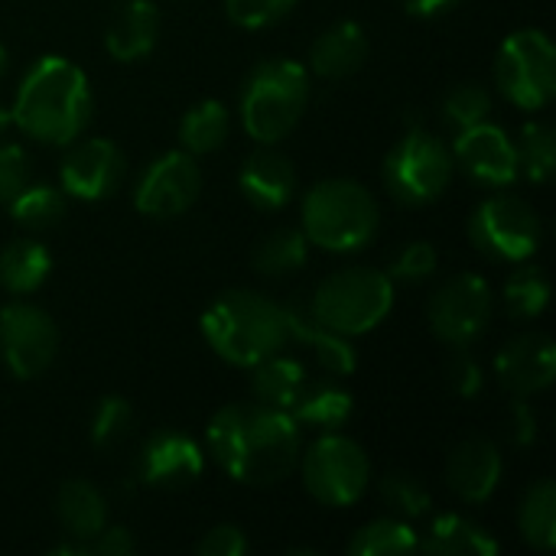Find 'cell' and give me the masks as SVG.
<instances>
[{
	"label": "cell",
	"mask_w": 556,
	"mask_h": 556,
	"mask_svg": "<svg viewBox=\"0 0 556 556\" xmlns=\"http://www.w3.org/2000/svg\"><path fill=\"white\" fill-rule=\"evenodd\" d=\"M215 463L241 485H277L300 463V427L267 404H228L205 430Z\"/></svg>",
	"instance_id": "6da1fadb"
},
{
	"label": "cell",
	"mask_w": 556,
	"mask_h": 556,
	"mask_svg": "<svg viewBox=\"0 0 556 556\" xmlns=\"http://www.w3.org/2000/svg\"><path fill=\"white\" fill-rule=\"evenodd\" d=\"M10 114L33 140L72 143L91 121V88L85 72L62 55L39 59L20 81Z\"/></svg>",
	"instance_id": "7a4b0ae2"
},
{
	"label": "cell",
	"mask_w": 556,
	"mask_h": 556,
	"mask_svg": "<svg viewBox=\"0 0 556 556\" xmlns=\"http://www.w3.org/2000/svg\"><path fill=\"white\" fill-rule=\"evenodd\" d=\"M202 336L218 358L238 368H254L290 342L283 306L251 290L222 293L202 313Z\"/></svg>",
	"instance_id": "3957f363"
},
{
	"label": "cell",
	"mask_w": 556,
	"mask_h": 556,
	"mask_svg": "<svg viewBox=\"0 0 556 556\" xmlns=\"http://www.w3.org/2000/svg\"><path fill=\"white\" fill-rule=\"evenodd\" d=\"M309 104V72L290 59L261 62L241 91V124L251 140L274 147L303 117Z\"/></svg>",
	"instance_id": "277c9868"
},
{
	"label": "cell",
	"mask_w": 556,
	"mask_h": 556,
	"mask_svg": "<svg viewBox=\"0 0 556 556\" xmlns=\"http://www.w3.org/2000/svg\"><path fill=\"white\" fill-rule=\"evenodd\" d=\"M300 231L326 251H358L378 231V202L355 179H323L303 199Z\"/></svg>",
	"instance_id": "5b68a950"
},
{
	"label": "cell",
	"mask_w": 556,
	"mask_h": 556,
	"mask_svg": "<svg viewBox=\"0 0 556 556\" xmlns=\"http://www.w3.org/2000/svg\"><path fill=\"white\" fill-rule=\"evenodd\" d=\"M394 280L371 267H349L326 277L309 303L313 316L339 336H365L388 319Z\"/></svg>",
	"instance_id": "8992f818"
},
{
	"label": "cell",
	"mask_w": 556,
	"mask_h": 556,
	"mask_svg": "<svg viewBox=\"0 0 556 556\" xmlns=\"http://www.w3.org/2000/svg\"><path fill=\"white\" fill-rule=\"evenodd\" d=\"M495 81L502 94L525 108L541 111L556 91V49L544 29L511 33L495 59Z\"/></svg>",
	"instance_id": "52a82bcc"
},
{
	"label": "cell",
	"mask_w": 556,
	"mask_h": 556,
	"mask_svg": "<svg viewBox=\"0 0 556 556\" xmlns=\"http://www.w3.org/2000/svg\"><path fill=\"white\" fill-rule=\"evenodd\" d=\"M450 179H453L450 147L420 127L407 130L384 156V182L394 192V199L407 205H427L440 199Z\"/></svg>",
	"instance_id": "ba28073f"
},
{
	"label": "cell",
	"mask_w": 556,
	"mask_h": 556,
	"mask_svg": "<svg viewBox=\"0 0 556 556\" xmlns=\"http://www.w3.org/2000/svg\"><path fill=\"white\" fill-rule=\"evenodd\" d=\"M303 482L309 495L329 508L355 505L368 492V482H371L368 453L355 440L342 433H329L306 450Z\"/></svg>",
	"instance_id": "9c48e42d"
},
{
	"label": "cell",
	"mask_w": 556,
	"mask_h": 556,
	"mask_svg": "<svg viewBox=\"0 0 556 556\" xmlns=\"http://www.w3.org/2000/svg\"><path fill=\"white\" fill-rule=\"evenodd\" d=\"M541 235L544 231L538 212L518 195H492L469 218L472 244L495 261L521 264L534 257L541 248Z\"/></svg>",
	"instance_id": "30bf717a"
},
{
	"label": "cell",
	"mask_w": 556,
	"mask_h": 556,
	"mask_svg": "<svg viewBox=\"0 0 556 556\" xmlns=\"http://www.w3.org/2000/svg\"><path fill=\"white\" fill-rule=\"evenodd\" d=\"M492 287L479 274H456L446 280L427 306L430 329L453 349H469L492 319Z\"/></svg>",
	"instance_id": "8fae6325"
},
{
	"label": "cell",
	"mask_w": 556,
	"mask_h": 556,
	"mask_svg": "<svg viewBox=\"0 0 556 556\" xmlns=\"http://www.w3.org/2000/svg\"><path fill=\"white\" fill-rule=\"evenodd\" d=\"M59 349V329L52 316L33 303H10L0 309V352L7 368L20 378H39Z\"/></svg>",
	"instance_id": "7c38bea8"
},
{
	"label": "cell",
	"mask_w": 556,
	"mask_h": 556,
	"mask_svg": "<svg viewBox=\"0 0 556 556\" xmlns=\"http://www.w3.org/2000/svg\"><path fill=\"white\" fill-rule=\"evenodd\" d=\"M199 189H202V176L192 153L173 150L156 156L143 169L134 189V205L150 218H173L195 202Z\"/></svg>",
	"instance_id": "4fadbf2b"
},
{
	"label": "cell",
	"mask_w": 556,
	"mask_h": 556,
	"mask_svg": "<svg viewBox=\"0 0 556 556\" xmlns=\"http://www.w3.org/2000/svg\"><path fill=\"white\" fill-rule=\"evenodd\" d=\"M453 163L482 186H511L518 179V147L515 140L489 121L463 127L453 143Z\"/></svg>",
	"instance_id": "5bb4252c"
},
{
	"label": "cell",
	"mask_w": 556,
	"mask_h": 556,
	"mask_svg": "<svg viewBox=\"0 0 556 556\" xmlns=\"http://www.w3.org/2000/svg\"><path fill=\"white\" fill-rule=\"evenodd\" d=\"M205 469V456L199 443L179 430H160L153 433L137 459V472L143 485L153 489H182L192 485Z\"/></svg>",
	"instance_id": "9a60e30c"
},
{
	"label": "cell",
	"mask_w": 556,
	"mask_h": 556,
	"mask_svg": "<svg viewBox=\"0 0 556 556\" xmlns=\"http://www.w3.org/2000/svg\"><path fill=\"white\" fill-rule=\"evenodd\" d=\"M62 189L75 199L98 202L111 195L124 176V156L111 140H81L78 147L68 150L62 160Z\"/></svg>",
	"instance_id": "2e32d148"
},
{
	"label": "cell",
	"mask_w": 556,
	"mask_h": 556,
	"mask_svg": "<svg viewBox=\"0 0 556 556\" xmlns=\"http://www.w3.org/2000/svg\"><path fill=\"white\" fill-rule=\"evenodd\" d=\"M495 375L502 388L511 391L515 397H531L547 391L556 378L554 342L541 332L511 339L495 358Z\"/></svg>",
	"instance_id": "e0dca14e"
},
{
	"label": "cell",
	"mask_w": 556,
	"mask_h": 556,
	"mask_svg": "<svg viewBox=\"0 0 556 556\" xmlns=\"http://www.w3.org/2000/svg\"><path fill=\"white\" fill-rule=\"evenodd\" d=\"M502 469H505V463H502L498 446L492 440L472 437V440H463L450 453L446 482L463 502L482 505L495 495V489L502 482Z\"/></svg>",
	"instance_id": "ac0fdd59"
},
{
	"label": "cell",
	"mask_w": 556,
	"mask_h": 556,
	"mask_svg": "<svg viewBox=\"0 0 556 556\" xmlns=\"http://www.w3.org/2000/svg\"><path fill=\"white\" fill-rule=\"evenodd\" d=\"M238 186L248 195V202H254L257 208H283L293 192H296V169L293 163L277 153L274 147H261L254 150L241 173H238Z\"/></svg>",
	"instance_id": "d6986e66"
},
{
	"label": "cell",
	"mask_w": 556,
	"mask_h": 556,
	"mask_svg": "<svg viewBox=\"0 0 556 556\" xmlns=\"http://www.w3.org/2000/svg\"><path fill=\"white\" fill-rule=\"evenodd\" d=\"M283 316H287V332H290V339L309 345L313 355L323 362L326 371H332V375H339V378L355 371L358 358H355V349L349 345V336H339L336 329L323 326V323L313 316L309 303H287V306H283Z\"/></svg>",
	"instance_id": "ffe728a7"
},
{
	"label": "cell",
	"mask_w": 556,
	"mask_h": 556,
	"mask_svg": "<svg viewBox=\"0 0 556 556\" xmlns=\"http://www.w3.org/2000/svg\"><path fill=\"white\" fill-rule=\"evenodd\" d=\"M160 23L163 20H160V10H156L153 0H127L114 13L111 26L104 33L108 55H114L117 62L143 59L160 39Z\"/></svg>",
	"instance_id": "44dd1931"
},
{
	"label": "cell",
	"mask_w": 556,
	"mask_h": 556,
	"mask_svg": "<svg viewBox=\"0 0 556 556\" xmlns=\"http://www.w3.org/2000/svg\"><path fill=\"white\" fill-rule=\"evenodd\" d=\"M368 59V36L358 23L345 20L329 26L309 49V68L323 78H349Z\"/></svg>",
	"instance_id": "7402d4cb"
},
{
	"label": "cell",
	"mask_w": 556,
	"mask_h": 556,
	"mask_svg": "<svg viewBox=\"0 0 556 556\" xmlns=\"http://www.w3.org/2000/svg\"><path fill=\"white\" fill-rule=\"evenodd\" d=\"M420 551L430 556H495L498 544L495 538L472 525L463 515H440L430 525V534L420 541Z\"/></svg>",
	"instance_id": "603a6c76"
},
{
	"label": "cell",
	"mask_w": 556,
	"mask_h": 556,
	"mask_svg": "<svg viewBox=\"0 0 556 556\" xmlns=\"http://www.w3.org/2000/svg\"><path fill=\"white\" fill-rule=\"evenodd\" d=\"M55 511H59V521L65 528L68 538L75 541H88L108 525V505L101 498V492L81 479H72L59 489V498H55Z\"/></svg>",
	"instance_id": "cb8c5ba5"
},
{
	"label": "cell",
	"mask_w": 556,
	"mask_h": 556,
	"mask_svg": "<svg viewBox=\"0 0 556 556\" xmlns=\"http://www.w3.org/2000/svg\"><path fill=\"white\" fill-rule=\"evenodd\" d=\"M49 270H52V254L39 241L20 238L0 251V287L10 293L23 296V293L39 290Z\"/></svg>",
	"instance_id": "d4e9b609"
},
{
	"label": "cell",
	"mask_w": 556,
	"mask_h": 556,
	"mask_svg": "<svg viewBox=\"0 0 556 556\" xmlns=\"http://www.w3.org/2000/svg\"><path fill=\"white\" fill-rule=\"evenodd\" d=\"M352 414V394L332 381H319V384H303V391L296 394L290 417L296 424L306 427H319V430H336L349 420Z\"/></svg>",
	"instance_id": "484cf974"
},
{
	"label": "cell",
	"mask_w": 556,
	"mask_h": 556,
	"mask_svg": "<svg viewBox=\"0 0 556 556\" xmlns=\"http://www.w3.org/2000/svg\"><path fill=\"white\" fill-rule=\"evenodd\" d=\"M303 384H306L303 365L280 355V352L254 365L251 388H254V397L261 404H267V407H277V410L290 414V407H293L296 394L303 391Z\"/></svg>",
	"instance_id": "4316f807"
},
{
	"label": "cell",
	"mask_w": 556,
	"mask_h": 556,
	"mask_svg": "<svg viewBox=\"0 0 556 556\" xmlns=\"http://www.w3.org/2000/svg\"><path fill=\"white\" fill-rule=\"evenodd\" d=\"M179 140H182V150L192 156L218 150L228 140V108L212 98L199 101L195 108L186 111L179 124Z\"/></svg>",
	"instance_id": "83f0119b"
},
{
	"label": "cell",
	"mask_w": 556,
	"mask_h": 556,
	"mask_svg": "<svg viewBox=\"0 0 556 556\" xmlns=\"http://www.w3.org/2000/svg\"><path fill=\"white\" fill-rule=\"evenodd\" d=\"M7 205H10V215L16 218V225H23L29 231L55 228L65 218V195H62V189L46 186V182H26Z\"/></svg>",
	"instance_id": "f1b7e54d"
},
{
	"label": "cell",
	"mask_w": 556,
	"mask_h": 556,
	"mask_svg": "<svg viewBox=\"0 0 556 556\" xmlns=\"http://www.w3.org/2000/svg\"><path fill=\"white\" fill-rule=\"evenodd\" d=\"M414 551H420V538L401 518H378L349 541L352 556H407Z\"/></svg>",
	"instance_id": "f546056e"
},
{
	"label": "cell",
	"mask_w": 556,
	"mask_h": 556,
	"mask_svg": "<svg viewBox=\"0 0 556 556\" xmlns=\"http://www.w3.org/2000/svg\"><path fill=\"white\" fill-rule=\"evenodd\" d=\"M521 538L534 551H554L556 547V485L551 479H541L521 505L518 515Z\"/></svg>",
	"instance_id": "4dcf8cb0"
},
{
	"label": "cell",
	"mask_w": 556,
	"mask_h": 556,
	"mask_svg": "<svg viewBox=\"0 0 556 556\" xmlns=\"http://www.w3.org/2000/svg\"><path fill=\"white\" fill-rule=\"evenodd\" d=\"M309 241L300 228H280L270 238H264L254 251V267L264 277H287L306 264Z\"/></svg>",
	"instance_id": "1f68e13d"
},
{
	"label": "cell",
	"mask_w": 556,
	"mask_h": 556,
	"mask_svg": "<svg viewBox=\"0 0 556 556\" xmlns=\"http://www.w3.org/2000/svg\"><path fill=\"white\" fill-rule=\"evenodd\" d=\"M518 147V176L544 186L551 182L556 169V140H554V127L551 124H528L521 130V143Z\"/></svg>",
	"instance_id": "d6a6232c"
},
{
	"label": "cell",
	"mask_w": 556,
	"mask_h": 556,
	"mask_svg": "<svg viewBox=\"0 0 556 556\" xmlns=\"http://www.w3.org/2000/svg\"><path fill=\"white\" fill-rule=\"evenodd\" d=\"M551 283L541 267H521L505 283V303L515 319H534L547 309Z\"/></svg>",
	"instance_id": "836d02e7"
},
{
	"label": "cell",
	"mask_w": 556,
	"mask_h": 556,
	"mask_svg": "<svg viewBox=\"0 0 556 556\" xmlns=\"http://www.w3.org/2000/svg\"><path fill=\"white\" fill-rule=\"evenodd\" d=\"M134 427V407L124 397H104L91 417V443L98 450H114Z\"/></svg>",
	"instance_id": "e575fe53"
},
{
	"label": "cell",
	"mask_w": 556,
	"mask_h": 556,
	"mask_svg": "<svg viewBox=\"0 0 556 556\" xmlns=\"http://www.w3.org/2000/svg\"><path fill=\"white\" fill-rule=\"evenodd\" d=\"M378 492H381V502L391 511H397L401 518H420V515L430 511V492L414 476L391 472V476L381 479Z\"/></svg>",
	"instance_id": "d590c367"
},
{
	"label": "cell",
	"mask_w": 556,
	"mask_h": 556,
	"mask_svg": "<svg viewBox=\"0 0 556 556\" xmlns=\"http://www.w3.org/2000/svg\"><path fill=\"white\" fill-rule=\"evenodd\" d=\"M489 111H492V98H489V91L482 88V85H459V88H453L450 94H446V101H443V117L456 127V130H463V127H472V124H479V121H485L489 117Z\"/></svg>",
	"instance_id": "8d00e7d4"
},
{
	"label": "cell",
	"mask_w": 556,
	"mask_h": 556,
	"mask_svg": "<svg viewBox=\"0 0 556 556\" xmlns=\"http://www.w3.org/2000/svg\"><path fill=\"white\" fill-rule=\"evenodd\" d=\"M296 0H225V10L231 23L244 29H264L277 20H283L293 10Z\"/></svg>",
	"instance_id": "74e56055"
},
{
	"label": "cell",
	"mask_w": 556,
	"mask_h": 556,
	"mask_svg": "<svg viewBox=\"0 0 556 556\" xmlns=\"http://www.w3.org/2000/svg\"><path fill=\"white\" fill-rule=\"evenodd\" d=\"M437 248L433 244H427V241H414V244H407L397 257H394V264H391V277H397V280H427L433 270H437Z\"/></svg>",
	"instance_id": "f35d334b"
},
{
	"label": "cell",
	"mask_w": 556,
	"mask_h": 556,
	"mask_svg": "<svg viewBox=\"0 0 556 556\" xmlns=\"http://www.w3.org/2000/svg\"><path fill=\"white\" fill-rule=\"evenodd\" d=\"M29 182V160L23 147L3 143L0 147V202H10Z\"/></svg>",
	"instance_id": "ab89813d"
},
{
	"label": "cell",
	"mask_w": 556,
	"mask_h": 556,
	"mask_svg": "<svg viewBox=\"0 0 556 556\" xmlns=\"http://www.w3.org/2000/svg\"><path fill=\"white\" fill-rule=\"evenodd\" d=\"M446 378H450V388L459 394V397H476L482 391V365L466 352V349H453V358L446 365Z\"/></svg>",
	"instance_id": "60d3db41"
},
{
	"label": "cell",
	"mask_w": 556,
	"mask_h": 556,
	"mask_svg": "<svg viewBox=\"0 0 556 556\" xmlns=\"http://www.w3.org/2000/svg\"><path fill=\"white\" fill-rule=\"evenodd\" d=\"M248 538L244 531H238L235 525H218L212 528L202 541H199V556H241L248 554Z\"/></svg>",
	"instance_id": "b9f144b4"
},
{
	"label": "cell",
	"mask_w": 556,
	"mask_h": 556,
	"mask_svg": "<svg viewBox=\"0 0 556 556\" xmlns=\"http://www.w3.org/2000/svg\"><path fill=\"white\" fill-rule=\"evenodd\" d=\"M134 538L127 528H101L94 538H91V554L98 556H130L134 554Z\"/></svg>",
	"instance_id": "7bdbcfd3"
},
{
	"label": "cell",
	"mask_w": 556,
	"mask_h": 556,
	"mask_svg": "<svg viewBox=\"0 0 556 556\" xmlns=\"http://www.w3.org/2000/svg\"><path fill=\"white\" fill-rule=\"evenodd\" d=\"M511 414H515V443L518 446H531L534 437H538V417H534L531 404H525V397H515Z\"/></svg>",
	"instance_id": "ee69618b"
},
{
	"label": "cell",
	"mask_w": 556,
	"mask_h": 556,
	"mask_svg": "<svg viewBox=\"0 0 556 556\" xmlns=\"http://www.w3.org/2000/svg\"><path fill=\"white\" fill-rule=\"evenodd\" d=\"M459 0H404L410 16H440L443 10L456 7Z\"/></svg>",
	"instance_id": "f6af8a7d"
},
{
	"label": "cell",
	"mask_w": 556,
	"mask_h": 556,
	"mask_svg": "<svg viewBox=\"0 0 556 556\" xmlns=\"http://www.w3.org/2000/svg\"><path fill=\"white\" fill-rule=\"evenodd\" d=\"M10 124H13V114H10V108H0V134H3Z\"/></svg>",
	"instance_id": "bcb514c9"
},
{
	"label": "cell",
	"mask_w": 556,
	"mask_h": 556,
	"mask_svg": "<svg viewBox=\"0 0 556 556\" xmlns=\"http://www.w3.org/2000/svg\"><path fill=\"white\" fill-rule=\"evenodd\" d=\"M3 72H7V49L0 46V75H3Z\"/></svg>",
	"instance_id": "7dc6e473"
}]
</instances>
